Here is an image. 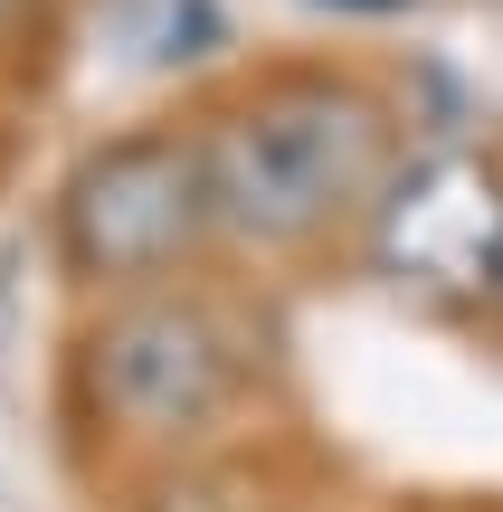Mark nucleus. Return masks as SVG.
I'll return each mask as SVG.
<instances>
[{"mask_svg":"<svg viewBox=\"0 0 503 512\" xmlns=\"http://www.w3.org/2000/svg\"><path fill=\"white\" fill-rule=\"evenodd\" d=\"M352 266L380 294L437 323H485V294L503 266V143H409L380 181L371 219L352 238Z\"/></svg>","mask_w":503,"mask_h":512,"instance_id":"obj_4","label":"nucleus"},{"mask_svg":"<svg viewBox=\"0 0 503 512\" xmlns=\"http://www.w3.org/2000/svg\"><path fill=\"white\" fill-rule=\"evenodd\" d=\"M295 10L333 19V29H399V19H418L428 0H295Z\"/></svg>","mask_w":503,"mask_h":512,"instance_id":"obj_7","label":"nucleus"},{"mask_svg":"<svg viewBox=\"0 0 503 512\" xmlns=\"http://www.w3.org/2000/svg\"><path fill=\"white\" fill-rule=\"evenodd\" d=\"M247 266H200L171 285H133L86 304L67 342L76 408L124 456H209L276 380V323L238 285Z\"/></svg>","mask_w":503,"mask_h":512,"instance_id":"obj_2","label":"nucleus"},{"mask_svg":"<svg viewBox=\"0 0 503 512\" xmlns=\"http://www.w3.org/2000/svg\"><path fill=\"white\" fill-rule=\"evenodd\" d=\"M143 512H266V503L247 484V465L228 446H209V456H162L152 465V503Z\"/></svg>","mask_w":503,"mask_h":512,"instance_id":"obj_6","label":"nucleus"},{"mask_svg":"<svg viewBox=\"0 0 503 512\" xmlns=\"http://www.w3.org/2000/svg\"><path fill=\"white\" fill-rule=\"evenodd\" d=\"M48 256L86 304L228 266L200 105L133 114V124H105L95 143H76L48 190Z\"/></svg>","mask_w":503,"mask_h":512,"instance_id":"obj_3","label":"nucleus"},{"mask_svg":"<svg viewBox=\"0 0 503 512\" xmlns=\"http://www.w3.org/2000/svg\"><path fill=\"white\" fill-rule=\"evenodd\" d=\"M200 133H209L228 266L247 275H295L323 256H352L380 181L409 152L390 76L333 48L238 67L219 95H200Z\"/></svg>","mask_w":503,"mask_h":512,"instance_id":"obj_1","label":"nucleus"},{"mask_svg":"<svg viewBox=\"0 0 503 512\" xmlns=\"http://www.w3.org/2000/svg\"><path fill=\"white\" fill-rule=\"evenodd\" d=\"M485 332H503V266H494V294H485Z\"/></svg>","mask_w":503,"mask_h":512,"instance_id":"obj_8","label":"nucleus"},{"mask_svg":"<svg viewBox=\"0 0 503 512\" xmlns=\"http://www.w3.org/2000/svg\"><path fill=\"white\" fill-rule=\"evenodd\" d=\"M114 38H124V57L152 67V76H200V67H219V57L238 48L219 0H133V19H114Z\"/></svg>","mask_w":503,"mask_h":512,"instance_id":"obj_5","label":"nucleus"}]
</instances>
